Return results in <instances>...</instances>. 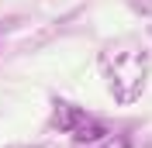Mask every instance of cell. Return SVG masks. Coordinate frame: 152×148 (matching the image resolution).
<instances>
[{
  "mask_svg": "<svg viewBox=\"0 0 152 148\" xmlns=\"http://www.w3.org/2000/svg\"><path fill=\"white\" fill-rule=\"evenodd\" d=\"M100 65H104V76L111 83L114 96H118V103H132L142 93L145 76H149L142 45H135V41H111L100 52Z\"/></svg>",
  "mask_w": 152,
  "mask_h": 148,
  "instance_id": "1",
  "label": "cell"
},
{
  "mask_svg": "<svg viewBox=\"0 0 152 148\" xmlns=\"http://www.w3.org/2000/svg\"><path fill=\"white\" fill-rule=\"evenodd\" d=\"M107 134V124L97 117H86V114H80V120L73 124V138L80 141V145H94V141H100Z\"/></svg>",
  "mask_w": 152,
  "mask_h": 148,
  "instance_id": "2",
  "label": "cell"
}]
</instances>
